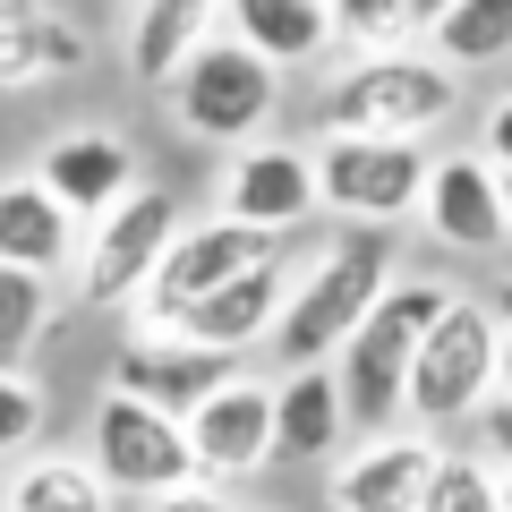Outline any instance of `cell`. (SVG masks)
I'll return each instance as SVG.
<instances>
[{
    "instance_id": "6da1fadb",
    "label": "cell",
    "mask_w": 512,
    "mask_h": 512,
    "mask_svg": "<svg viewBox=\"0 0 512 512\" xmlns=\"http://www.w3.org/2000/svg\"><path fill=\"white\" fill-rule=\"evenodd\" d=\"M453 282L436 274H393V291L367 308V325L333 350V384H342L350 436H393L410 419V367H419V342L444 308H453Z\"/></svg>"
},
{
    "instance_id": "7a4b0ae2",
    "label": "cell",
    "mask_w": 512,
    "mask_h": 512,
    "mask_svg": "<svg viewBox=\"0 0 512 512\" xmlns=\"http://www.w3.org/2000/svg\"><path fill=\"white\" fill-rule=\"evenodd\" d=\"M393 291V239L384 231H333L308 265H291V299H282V325H274V359L282 376L291 367H333V350L367 325V308Z\"/></svg>"
},
{
    "instance_id": "3957f363",
    "label": "cell",
    "mask_w": 512,
    "mask_h": 512,
    "mask_svg": "<svg viewBox=\"0 0 512 512\" xmlns=\"http://www.w3.org/2000/svg\"><path fill=\"white\" fill-rule=\"evenodd\" d=\"M453 111H461V77L436 52H402V43L350 52L325 77V94H316V128L325 137H402V146H427Z\"/></svg>"
},
{
    "instance_id": "277c9868",
    "label": "cell",
    "mask_w": 512,
    "mask_h": 512,
    "mask_svg": "<svg viewBox=\"0 0 512 512\" xmlns=\"http://www.w3.org/2000/svg\"><path fill=\"white\" fill-rule=\"evenodd\" d=\"M495 359H504V325H495L487 299H453V308L427 325L419 367H410V427L444 436V427H470L495 402Z\"/></svg>"
},
{
    "instance_id": "5b68a950",
    "label": "cell",
    "mask_w": 512,
    "mask_h": 512,
    "mask_svg": "<svg viewBox=\"0 0 512 512\" xmlns=\"http://www.w3.org/2000/svg\"><path fill=\"white\" fill-rule=\"evenodd\" d=\"M171 239H180V197L154 188V180L128 188L103 222H86V248H77V299L103 308V316H137V299H146L154 265L171 256Z\"/></svg>"
},
{
    "instance_id": "8992f818",
    "label": "cell",
    "mask_w": 512,
    "mask_h": 512,
    "mask_svg": "<svg viewBox=\"0 0 512 512\" xmlns=\"http://www.w3.org/2000/svg\"><path fill=\"white\" fill-rule=\"evenodd\" d=\"M163 94H171V120H180L188 137L239 154V146H256V137H265V120L282 111V69H274V60H256L248 43L214 35Z\"/></svg>"
},
{
    "instance_id": "52a82bcc",
    "label": "cell",
    "mask_w": 512,
    "mask_h": 512,
    "mask_svg": "<svg viewBox=\"0 0 512 512\" xmlns=\"http://www.w3.org/2000/svg\"><path fill=\"white\" fill-rule=\"evenodd\" d=\"M274 256H291V239H274V231H248V222H231V214L180 222L171 256L154 265L146 299H137V333H171L188 308H197V299H214L222 282L256 274V265H274Z\"/></svg>"
},
{
    "instance_id": "ba28073f",
    "label": "cell",
    "mask_w": 512,
    "mask_h": 512,
    "mask_svg": "<svg viewBox=\"0 0 512 512\" xmlns=\"http://www.w3.org/2000/svg\"><path fill=\"white\" fill-rule=\"evenodd\" d=\"M427 171H436L427 146H402V137H325L316 146V205L342 214L350 231H393L419 214Z\"/></svg>"
},
{
    "instance_id": "9c48e42d",
    "label": "cell",
    "mask_w": 512,
    "mask_h": 512,
    "mask_svg": "<svg viewBox=\"0 0 512 512\" xmlns=\"http://www.w3.org/2000/svg\"><path fill=\"white\" fill-rule=\"evenodd\" d=\"M86 461H94V478L111 495H137V504H154V495L197 478L188 427L163 419V410H146V402H128V393H111V384H103V402L86 419Z\"/></svg>"
},
{
    "instance_id": "30bf717a",
    "label": "cell",
    "mask_w": 512,
    "mask_h": 512,
    "mask_svg": "<svg viewBox=\"0 0 512 512\" xmlns=\"http://www.w3.org/2000/svg\"><path fill=\"white\" fill-rule=\"evenodd\" d=\"M239 376H248V367H239L231 350H205V342H188V333H128V342L111 350V393L163 410V419H180V427Z\"/></svg>"
},
{
    "instance_id": "8fae6325",
    "label": "cell",
    "mask_w": 512,
    "mask_h": 512,
    "mask_svg": "<svg viewBox=\"0 0 512 512\" xmlns=\"http://www.w3.org/2000/svg\"><path fill=\"white\" fill-rule=\"evenodd\" d=\"M214 197H222L214 214L248 222V231H274V239H291L308 214H325V205H316V154L308 146H274V137L239 146L231 163H222Z\"/></svg>"
},
{
    "instance_id": "7c38bea8",
    "label": "cell",
    "mask_w": 512,
    "mask_h": 512,
    "mask_svg": "<svg viewBox=\"0 0 512 512\" xmlns=\"http://www.w3.org/2000/svg\"><path fill=\"white\" fill-rule=\"evenodd\" d=\"M444 444L419 427H393V436H359V453H342L325 470V504L333 512H419L436 487Z\"/></svg>"
},
{
    "instance_id": "4fadbf2b",
    "label": "cell",
    "mask_w": 512,
    "mask_h": 512,
    "mask_svg": "<svg viewBox=\"0 0 512 512\" xmlns=\"http://www.w3.org/2000/svg\"><path fill=\"white\" fill-rule=\"evenodd\" d=\"M188 453H197V478H214V487H239V478L274 470V384L265 376L222 384L214 402L188 419Z\"/></svg>"
},
{
    "instance_id": "5bb4252c",
    "label": "cell",
    "mask_w": 512,
    "mask_h": 512,
    "mask_svg": "<svg viewBox=\"0 0 512 512\" xmlns=\"http://www.w3.org/2000/svg\"><path fill=\"white\" fill-rule=\"evenodd\" d=\"M419 214H427V231H436L444 248H461V256H495V248H512V222H504V171H495L487 154H436Z\"/></svg>"
},
{
    "instance_id": "9a60e30c",
    "label": "cell",
    "mask_w": 512,
    "mask_h": 512,
    "mask_svg": "<svg viewBox=\"0 0 512 512\" xmlns=\"http://www.w3.org/2000/svg\"><path fill=\"white\" fill-rule=\"evenodd\" d=\"M35 180L52 188V197L69 205L77 222H103L111 205L128 197V188H146V180H137V154H128L120 128H60L52 146L35 154Z\"/></svg>"
},
{
    "instance_id": "2e32d148",
    "label": "cell",
    "mask_w": 512,
    "mask_h": 512,
    "mask_svg": "<svg viewBox=\"0 0 512 512\" xmlns=\"http://www.w3.org/2000/svg\"><path fill=\"white\" fill-rule=\"evenodd\" d=\"M77 231H86V222H77L69 205L35 180V171H9V180H0V265L60 282V274L77 265V248H86Z\"/></svg>"
},
{
    "instance_id": "e0dca14e",
    "label": "cell",
    "mask_w": 512,
    "mask_h": 512,
    "mask_svg": "<svg viewBox=\"0 0 512 512\" xmlns=\"http://www.w3.org/2000/svg\"><path fill=\"white\" fill-rule=\"evenodd\" d=\"M282 299H291V256H274V265H256V274H239V282H222V291L197 299V308H188L171 333H188V342H205V350H231V359H248V350L274 342Z\"/></svg>"
},
{
    "instance_id": "ac0fdd59",
    "label": "cell",
    "mask_w": 512,
    "mask_h": 512,
    "mask_svg": "<svg viewBox=\"0 0 512 512\" xmlns=\"http://www.w3.org/2000/svg\"><path fill=\"white\" fill-rule=\"evenodd\" d=\"M86 69V26L52 0H0V94H35Z\"/></svg>"
},
{
    "instance_id": "d6986e66",
    "label": "cell",
    "mask_w": 512,
    "mask_h": 512,
    "mask_svg": "<svg viewBox=\"0 0 512 512\" xmlns=\"http://www.w3.org/2000/svg\"><path fill=\"white\" fill-rule=\"evenodd\" d=\"M214 35H222V0H128L120 60L137 86H171Z\"/></svg>"
},
{
    "instance_id": "ffe728a7",
    "label": "cell",
    "mask_w": 512,
    "mask_h": 512,
    "mask_svg": "<svg viewBox=\"0 0 512 512\" xmlns=\"http://www.w3.org/2000/svg\"><path fill=\"white\" fill-rule=\"evenodd\" d=\"M342 453H350V410L333 367L274 376V461H342Z\"/></svg>"
},
{
    "instance_id": "44dd1931",
    "label": "cell",
    "mask_w": 512,
    "mask_h": 512,
    "mask_svg": "<svg viewBox=\"0 0 512 512\" xmlns=\"http://www.w3.org/2000/svg\"><path fill=\"white\" fill-rule=\"evenodd\" d=\"M222 18H231V43H248L274 69H308V60L333 52V9L325 0H222Z\"/></svg>"
},
{
    "instance_id": "7402d4cb",
    "label": "cell",
    "mask_w": 512,
    "mask_h": 512,
    "mask_svg": "<svg viewBox=\"0 0 512 512\" xmlns=\"http://www.w3.org/2000/svg\"><path fill=\"white\" fill-rule=\"evenodd\" d=\"M0 504L9 512H120V495L94 478L86 453H26L0 487Z\"/></svg>"
},
{
    "instance_id": "603a6c76",
    "label": "cell",
    "mask_w": 512,
    "mask_h": 512,
    "mask_svg": "<svg viewBox=\"0 0 512 512\" xmlns=\"http://www.w3.org/2000/svg\"><path fill=\"white\" fill-rule=\"evenodd\" d=\"M427 52H436L453 77L512 60V0H453V18L427 35Z\"/></svg>"
},
{
    "instance_id": "cb8c5ba5",
    "label": "cell",
    "mask_w": 512,
    "mask_h": 512,
    "mask_svg": "<svg viewBox=\"0 0 512 512\" xmlns=\"http://www.w3.org/2000/svg\"><path fill=\"white\" fill-rule=\"evenodd\" d=\"M52 333V282L0 265V367H26V350Z\"/></svg>"
},
{
    "instance_id": "d4e9b609",
    "label": "cell",
    "mask_w": 512,
    "mask_h": 512,
    "mask_svg": "<svg viewBox=\"0 0 512 512\" xmlns=\"http://www.w3.org/2000/svg\"><path fill=\"white\" fill-rule=\"evenodd\" d=\"M43 427H52L43 384L26 376V367H0V470H18V461L43 444Z\"/></svg>"
},
{
    "instance_id": "484cf974",
    "label": "cell",
    "mask_w": 512,
    "mask_h": 512,
    "mask_svg": "<svg viewBox=\"0 0 512 512\" xmlns=\"http://www.w3.org/2000/svg\"><path fill=\"white\" fill-rule=\"evenodd\" d=\"M419 512H504V470H487L478 453H453V444H444L436 487H427Z\"/></svg>"
},
{
    "instance_id": "4316f807",
    "label": "cell",
    "mask_w": 512,
    "mask_h": 512,
    "mask_svg": "<svg viewBox=\"0 0 512 512\" xmlns=\"http://www.w3.org/2000/svg\"><path fill=\"white\" fill-rule=\"evenodd\" d=\"M444 18H453V0H384V43H402V52H410V43H427ZM384 43H376V52H384Z\"/></svg>"
},
{
    "instance_id": "83f0119b",
    "label": "cell",
    "mask_w": 512,
    "mask_h": 512,
    "mask_svg": "<svg viewBox=\"0 0 512 512\" xmlns=\"http://www.w3.org/2000/svg\"><path fill=\"white\" fill-rule=\"evenodd\" d=\"M333 9V43L342 52H376L384 43V0H325Z\"/></svg>"
},
{
    "instance_id": "f1b7e54d",
    "label": "cell",
    "mask_w": 512,
    "mask_h": 512,
    "mask_svg": "<svg viewBox=\"0 0 512 512\" xmlns=\"http://www.w3.org/2000/svg\"><path fill=\"white\" fill-rule=\"evenodd\" d=\"M470 436H478L470 453L487 461V470H504V478H512V402H504V393H495V402L470 419Z\"/></svg>"
},
{
    "instance_id": "f546056e",
    "label": "cell",
    "mask_w": 512,
    "mask_h": 512,
    "mask_svg": "<svg viewBox=\"0 0 512 512\" xmlns=\"http://www.w3.org/2000/svg\"><path fill=\"white\" fill-rule=\"evenodd\" d=\"M146 512H239V495H231V487H214V478H188V487L154 495Z\"/></svg>"
},
{
    "instance_id": "4dcf8cb0",
    "label": "cell",
    "mask_w": 512,
    "mask_h": 512,
    "mask_svg": "<svg viewBox=\"0 0 512 512\" xmlns=\"http://www.w3.org/2000/svg\"><path fill=\"white\" fill-rule=\"evenodd\" d=\"M478 154H487L495 171H512V94H495V111H487V146H478Z\"/></svg>"
},
{
    "instance_id": "1f68e13d",
    "label": "cell",
    "mask_w": 512,
    "mask_h": 512,
    "mask_svg": "<svg viewBox=\"0 0 512 512\" xmlns=\"http://www.w3.org/2000/svg\"><path fill=\"white\" fill-rule=\"evenodd\" d=\"M487 308H495V325L512 333V282H495V299H487Z\"/></svg>"
},
{
    "instance_id": "d6a6232c",
    "label": "cell",
    "mask_w": 512,
    "mask_h": 512,
    "mask_svg": "<svg viewBox=\"0 0 512 512\" xmlns=\"http://www.w3.org/2000/svg\"><path fill=\"white\" fill-rule=\"evenodd\" d=\"M495 393L512 402V333H504V359H495Z\"/></svg>"
},
{
    "instance_id": "836d02e7",
    "label": "cell",
    "mask_w": 512,
    "mask_h": 512,
    "mask_svg": "<svg viewBox=\"0 0 512 512\" xmlns=\"http://www.w3.org/2000/svg\"><path fill=\"white\" fill-rule=\"evenodd\" d=\"M504 222H512V171H504Z\"/></svg>"
},
{
    "instance_id": "e575fe53",
    "label": "cell",
    "mask_w": 512,
    "mask_h": 512,
    "mask_svg": "<svg viewBox=\"0 0 512 512\" xmlns=\"http://www.w3.org/2000/svg\"><path fill=\"white\" fill-rule=\"evenodd\" d=\"M504 512H512V478H504Z\"/></svg>"
},
{
    "instance_id": "d590c367",
    "label": "cell",
    "mask_w": 512,
    "mask_h": 512,
    "mask_svg": "<svg viewBox=\"0 0 512 512\" xmlns=\"http://www.w3.org/2000/svg\"><path fill=\"white\" fill-rule=\"evenodd\" d=\"M0 512H9V504H0Z\"/></svg>"
}]
</instances>
